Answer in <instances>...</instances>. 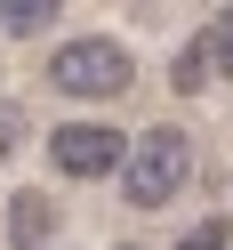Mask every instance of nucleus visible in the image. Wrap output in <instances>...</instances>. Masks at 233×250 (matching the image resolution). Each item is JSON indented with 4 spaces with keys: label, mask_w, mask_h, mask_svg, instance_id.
Listing matches in <instances>:
<instances>
[{
    "label": "nucleus",
    "mask_w": 233,
    "mask_h": 250,
    "mask_svg": "<svg viewBox=\"0 0 233 250\" xmlns=\"http://www.w3.org/2000/svg\"><path fill=\"white\" fill-rule=\"evenodd\" d=\"M185 178H193V137L185 129L153 121V129L129 137V153H121V202L129 210H169L185 194Z\"/></svg>",
    "instance_id": "f257e3e1"
},
{
    "label": "nucleus",
    "mask_w": 233,
    "mask_h": 250,
    "mask_svg": "<svg viewBox=\"0 0 233 250\" xmlns=\"http://www.w3.org/2000/svg\"><path fill=\"white\" fill-rule=\"evenodd\" d=\"M129 81H137L129 41H105V33H81V41H65L49 57V89L56 97H121Z\"/></svg>",
    "instance_id": "f03ea898"
},
{
    "label": "nucleus",
    "mask_w": 233,
    "mask_h": 250,
    "mask_svg": "<svg viewBox=\"0 0 233 250\" xmlns=\"http://www.w3.org/2000/svg\"><path fill=\"white\" fill-rule=\"evenodd\" d=\"M121 153H129V137H121L113 121H56L49 129V162L65 169V178H113Z\"/></svg>",
    "instance_id": "7ed1b4c3"
},
{
    "label": "nucleus",
    "mask_w": 233,
    "mask_h": 250,
    "mask_svg": "<svg viewBox=\"0 0 233 250\" xmlns=\"http://www.w3.org/2000/svg\"><path fill=\"white\" fill-rule=\"evenodd\" d=\"M8 234H17V250H40L56 234V202L49 194H17V210H8Z\"/></svg>",
    "instance_id": "20e7f679"
},
{
    "label": "nucleus",
    "mask_w": 233,
    "mask_h": 250,
    "mask_svg": "<svg viewBox=\"0 0 233 250\" xmlns=\"http://www.w3.org/2000/svg\"><path fill=\"white\" fill-rule=\"evenodd\" d=\"M56 17H65V0H0V33H17V41L49 33Z\"/></svg>",
    "instance_id": "39448f33"
},
{
    "label": "nucleus",
    "mask_w": 233,
    "mask_h": 250,
    "mask_svg": "<svg viewBox=\"0 0 233 250\" xmlns=\"http://www.w3.org/2000/svg\"><path fill=\"white\" fill-rule=\"evenodd\" d=\"M169 81H177L185 97H201V89L217 81V73H209V49H201V41H185V49H177V65H169Z\"/></svg>",
    "instance_id": "423d86ee"
},
{
    "label": "nucleus",
    "mask_w": 233,
    "mask_h": 250,
    "mask_svg": "<svg viewBox=\"0 0 233 250\" xmlns=\"http://www.w3.org/2000/svg\"><path fill=\"white\" fill-rule=\"evenodd\" d=\"M177 250H233V218H193L177 234Z\"/></svg>",
    "instance_id": "0eeeda50"
},
{
    "label": "nucleus",
    "mask_w": 233,
    "mask_h": 250,
    "mask_svg": "<svg viewBox=\"0 0 233 250\" xmlns=\"http://www.w3.org/2000/svg\"><path fill=\"white\" fill-rule=\"evenodd\" d=\"M201 49H209V73H233V8L201 33Z\"/></svg>",
    "instance_id": "6e6552de"
},
{
    "label": "nucleus",
    "mask_w": 233,
    "mask_h": 250,
    "mask_svg": "<svg viewBox=\"0 0 233 250\" xmlns=\"http://www.w3.org/2000/svg\"><path fill=\"white\" fill-rule=\"evenodd\" d=\"M24 153V105H0V162Z\"/></svg>",
    "instance_id": "1a4fd4ad"
},
{
    "label": "nucleus",
    "mask_w": 233,
    "mask_h": 250,
    "mask_svg": "<svg viewBox=\"0 0 233 250\" xmlns=\"http://www.w3.org/2000/svg\"><path fill=\"white\" fill-rule=\"evenodd\" d=\"M121 250H145V242H121Z\"/></svg>",
    "instance_id": "9d476101"
}]
</instances>
